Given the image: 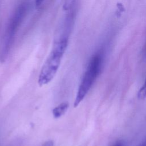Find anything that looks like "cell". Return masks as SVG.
<instances>
[{"mask_svg":"<svg viewBox=\"0 0 146 146\" xmlns=\"http://www.w3.org/2000/svg\"><path fill=\"white\" fill-rule=\"evenodd\" d=\"M74 3V0H66L64 6L66 7H68L72 6Z\"/></svg>","mask_w":146,"mask_h":146,"instance_id":"obj_6","label":"cell"},{"mask_svg":"<svg viewBox=\"0 0 146 146\" xmlns=\"http://www.w3.org/2000/svg\"><path fill=\"white\" fill-rule=\"evenodd\" d=\"M41 146H54V141L51 140L45 141Z\"/></svg>","mask_w":146,"mask_h":146,"instance_id":"obj_7","label":"cell"},{"mask_svg":"<svg viewBox=\"0 0 146 146\" xmlns=\"http://www.w3.org/2000/svg\"><path fill=\"white\" fill-rule=\"evenodd\" d=\"M30 9V3L27 1L21 3L15 9L10 18L0 43V62H3L7 59L15 35Z\"/></svg>","mask_w":146,"mask_h":146,"instance_id":"obj_1","label":"cell"},{"mask_svg":"<svg viewBox=\"0 0 146 146\" xmlns=\"http://www.w3.org/2000/svg\"><path fill=\"white\" fill-rule=\"evenodd\" d=\"M103 57L100 52L95 54L91 57L78 88L74 102L75 108L83 101L98 78L102 67Z\"/></svg>","mask_w":146,"mask_h":146,"instance_id":"obj_3","label":"cell"},{"mask_svg":"<svg viewBox=\"0 0 146 146\" xmlns=\"http://www.w3.org/2000/svg\"><path fill=\"white\" fill-rule=\"evenodd\" d=\"M68 107L69 103L68 102H64L58 104L52 111V113L55 119L60 117L66 112Z\"/></svg>","mask_w":146,"mask_h":146,"instance_id":"obj_4","label":"cell"},{"mask_svg":"<svg viewBox=\"0 0 146 146\" xmlns=\"http://www.w3.org/2000/svg\"><path fill=\"white\" fill-rule=\"evenodd\" d=\"M68 39H54L52 47L39 74L38 83L40 86L50 83L55 76L66 51Z\"/></svg>","mask_w":146,"mask_h":146,"instance_id":"obj_2","label":"cell"},{"mask_svg":"<svg viewBox=\"0 0 146 146\" xmlns=\"http://www.w3.org/2000/svg\"><path fill=\"white\" fill-rule=\"evenodd\" d=\"M137 96L138 99L140 100H143L146 98V77L143 86L140 87L137 92Z\"/></svg>","mask_w":146,"mask_h":146,"instance_id":"obj_5","label":"cell"},{"mask_svg":"<svg viewBox=\"0 0 146 146\" xmlns=\"http://www.w3.org/2000/svg\"><path fill=\"white\" fill-rule=\"evenodd\" d=\"M44 0H35V5L36 7H39L42 4Z\"/></svg>","mask_w":146,"mask_h":146,"instance_id":"obj_8","label":"cell"},{"mask_svg":"<svg viewBox=\"0 0 146 146\" xmlns=\"http://www.w3.org/2000/svg\"><path fill=\"white\" fill-rule=\"evenodd\" d=\"M138 146H146V139L141 143H140Z\"/></svg>","mask_w":146,"mask_h":146,"instance_id":"obj_10","label":"cell"},{"mask_svg":"<svg viewBox=\"0 0 146 146\" xmlns=\"http://www.w3.org/2000/svg\"><path fill=\"white\" fill-rule=\"evenodd\" d=\"M112 146H123V143L121 141H119L115 143Z\"/></svg>","mask_w":146,"mask_h":146,"instance_id":"obj_9","label":"cell"}]
</instances>
